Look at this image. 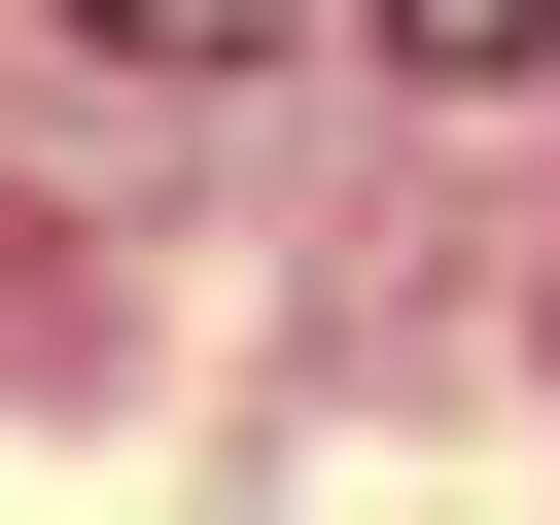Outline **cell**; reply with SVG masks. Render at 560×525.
<instances>
[{"mask_svg":"<svg viewBox=\"0 0 560 525\" xmlns=\"http://www.w3.org/2000/svg\"><path fill=\"white\" fill-rule=\"evenodd\" d=\"M105 70H245V35H315V0H70Z\"/></svg>","mask_w":560,"mask_h":525,"instance_id":"1","label":"cell"},{"mask_svg":"<svg viewBox=\"0 0 560 525\" xmlns=\"http://www.w3.org/2000/svg\"><path fill=\"white\" fill-rule=\"evenodd\" d=\"M385 70H560V0H385Z\"/></svg>","mask_w":560,"mask_h":525,"instance_id":"2","label":"cell"}]
</instances>
